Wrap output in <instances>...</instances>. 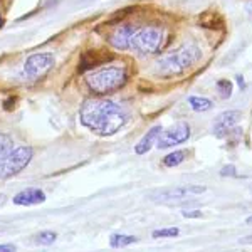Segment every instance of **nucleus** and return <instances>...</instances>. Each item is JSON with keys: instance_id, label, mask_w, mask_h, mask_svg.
Segmentation results:
<instances>
[{"instance_id": "2eb2a0df", "label": "nucleus", "mask_w": 252, "mask_h": 252, "mask_svg": "<svg viewBox=\"0 0 252 252\" xmlns=\"http://www.w3.org/2000/svg\"><path fill=\"white\" fill-rule=\"evenodd\" d=\"M12 150H14V141H12V138L0 133V161L9 155Z\"/></svg>"}, {"instance_id": "1a4fd4ad", "label": "nucleus", "mask_w": 252, "mask_h": 252, "mask_svg": "<svg viewBox=\"0 0 252 252\" xmlns=\"http://www.w3.org/2000/svg\"><path fill=\"white\" fill-rule=\"evenodd\" d=\"M242 113L241 111H225L217 118L214 126V133L217 138H225L229 136V133L234 129V126L237 125V121L241 120Z\"/></svg>"}, {"instance_id": "20e7f679", "label": "nucleus", "mask_w": 252, "mask_h": 252, "mask_svg": "<svg viewBox=\"0 0 252 252\" xmlns=\"http://www.w3.org/2000/svg\"><path fill=\"white\" fill-rule=\"evenodd\" d=\"M126 79H128V76H126L123 67L108 66L89 72L86 76V84L91 91L97 93V94H106V93H113L123 88Z\"/></svg>"}, {"instance_id": "f257e3e1", "label": "nucleus", "mask_w": 252, "mask_h": 252, "mask_svg": "<svg viewBox=\"0 0 252 252\" xmlns=\"http://www.w3.org/2000/svg\"><path fill=\"white\" fill-rule=\"evenodd\" d=\"M81 123L101 136H111L126 125L128 116L113 101L88 99L79 113Z\"/></svg>"}, {"instance_id": "b1692460", "label": "nucleus", "mask_w": 252, "mask_h": 252, "mask_svg": "<svg viewBox=\"0 0 252 252\" xmlns=\"http://www.w3.org/2000/svg\"><path fill=\"white\" fill-rule=\"evenodd\" d=\"M237 81H239V84H241V86L244 88V79L241 78V76H237Z\"/></svg>"}, {"instance_id": "ddd939ff", "label": "nucleus", "mask_w": 252, "mask_h": 252, "mask_svg": "<svg viewBox=\"0 0 252 252\" xmlns=\"http://www.w3.org/2000/svg\"><path fill=\"white\" fill-rule=\"evenodd\" d=\"M187 158V152L185 150H178V152H172L168 153L165 158H163V165L168 166V168H172V166H177L180 165L182 161H184Z\"/></svg>"}, {"instance_id": "aec40b11", "label": "nucleus", "mask_w": 252, "mask_h": 252, "mask_svg": "<svg viewBox=\"0 0 252 252\" xmlns=\"http://www.w3.org/2000/svg\"><path fill=\"white\" fill-rule=\"evenodd\" d=\"M220 173L223 175V177H227V175H230V177H235V175H237V172H235V168H234V165H227V166H223Z\"/></svg>"}, {"instance_id": "9b49d317", "label": "nucleus", "mask_w": 252, "mask_h": 252, "mask_svg": "<svg viewBox=\"0 0 252 252\" xmlns=\"http://www.w3.org/2000/svg\"><path fill=\"white\" fill-rule=\"evenodd\" d=\"M161 126L160 125H157V126H153L152 129H148V133L141 138L140 141L136 143L135 146V153L136 155H145V153H148L150 150H152V146L155 141H158V136L161 135Z\"/></svg>"}, {"instance_id": "f03ea898", "label": "nucleus", "mask_w": 252, "mask_h": 252, "mask_svg": "<svg viewBox=\"0 0 252 252\" xmlns=\"http://www.w3.org/2000/svg\"><path fill=\"white\" fill-rule=\"evenodd\" d=\"M202 58V52L195 44H185L177 51L166 54L157 63V72L165 78L180 76L189 71L190 67Z\"/></svg>"}, {"instance_id": "f8f14e48", "label": "nucleus", "mask_w": 252, "mask_h": 252, "mask_svg": "<svg viewBox=\"0 0 252 252\" xmlns=\"http://www.w3.org/2000/svg\"><path fill=\"white\" fill-rule=\"evenodd\" d=\"M138 242V237L135 235H123V234H113L111 235V247H115V249H121V247H128L131 246V244Z\"/></svg>"}, {"instance_id": "0eeeda50", "label": "nucleus", "mask_w": 252, "mask_h": 252, "mask_svg": "<svg viewBox=\"0 0 252 252\" xmlns=\"http://www.w3.org/2000/svg\"><path fill=\"white\" fill-rule=\"evenodd\" d=\"M54 63L56 59L51 52H39V54L27 58L26 64H24V74L29 79H39L54 67Z\"/></svg>"}, {"instance_id": "4be33fe9", "label": "nucleus", "mask_w": 252, "mask_h": 252, "mask_svg": "<svg viewBox=\"0 0 252 252\" xmlns=\"http://www.w3.org/2000/svg\"><path fill=\"white\" fill-rule=\"evenodd\" d=\"M239 242L241 244H252V235H249V237H242Z\"/></svg>"}, {"instance_id": "dca6fc26", "label": "nucleus", "mask_w": 252, "mask_h": 252, "mask_svg": "<svg viewBox=\"0 0 252 252\" xmlns=\"http://www.w3.org/2000/svg\"><path fill=\"white\" fill-rule=\"evenodd\" d=\"M58 235L56 232H51V230H44V232H39L37 237H35V242L40 244V246H51V244L56 242Z\"/></svg>"}, {"instance_id": "412c9836", "label": "nucleus", "mask_w": 252, "mask_h": 252, "mask_svg": "<svg viewBox=\"0 0 252 252\" xmlns=\"http://www.w3.org/2000/svg\"><path fill=\"white\" fill-rule=\"evenodd\" d=\"M10 251H15V246H12V244H2L0 246V252H10Z\"/></svg>"}, {"instance_id": "4468645a", "label": "nucleus", "mask_w": 252, "mask_h": 252, "mask_svg": "<svg viewBox=\"0 0 252 252\" xmlns=\"http://www.w3.org/2000/svg\"><path fill=\"white\" fill-rule=\"evenodd\" d=\"M189 104L195 111H207V109L212 108V101L207 99V97H198V96H190Z\"/></svg>"}, {"instance_id": "423d86ee", "label": "nucleus", "mask_w": 252, "mask_h": 252, "mask_svg": "<svg viewBox=\"0 0 252 252\" xmlns=\"http://www.w3.org/2000/svg\"><path fill=\"white\" fill-rule=\"evenodd\" d=\"M204 185H187V187H173V189H163V190H157L152 193L153 200L158 202H182L185 198H190L193 195H200L205 192Z\"/></svg>"}, {"instance_id": "6ab92c4d", "label": "nucleus", "mask_w": 252, "mask_h": 252, "mask_svg": "<svg viewBox=\"0 0 252 252\" xmlns=\"http://www.w3.org/2000/svg\"><path fill=\"white\" fill-rule=\"evenodd\" d=\"M182 215L187 217V219H200L202 217V210H193V209L182 210Z\"/></svg>"}, {"instance_id": "a211bd4d", "label": "nucleus", "mask_w": 252, "mask_h": 252, "mask_svg": "<svg viewBox=\"0 0 252 252\" xmlns=\"http://www.w3.org/2000/svg\"><path fill=\"white\" fill-rule=\"evenodd\" d=\"M180 234V230L177 229V227H170V229H160V230H155L153 232V237L155 239H161V237H177V235Z\"/></svg>"}, {"instance_id": "f3484780", "label": "nucleus", "mask_w": 252, "mask_h": 252, "mask_svg": "<svg viewBox=\"0 0 252 252\" xmlns=\"http://www.w3.org/2000/svg\"><path fill=\"white\" fill-rule=\"evenodd\" d=\"M217 88H219V94H220L222 97H230V94H232V83L227 79H222L217 83Z\"/></svg>"}, {"instance_id": "393cba45", "label": "nucleus", "mask_w": 252, "mask_h": 252, "mask_svg": "<svg viewBox=\"0 0 252 252\" xmlns=\"http://www.w3.org/2000/svg\"><path fill=\"white\" fill-rule=\"evenodd\" d=\"M247 223H249V225H252V215H251V217H247V220H246Z\"/></svg>"}, {"instance_id": "7ed1b4c3", "label": "nucleus", "mask_w": 252, "mask_h": 252, "mask_svg": "<svg viewBox=\"0 0 252 252\" xmlns=\"http://www.w3.org/2000/svg\"><path fill=\"white\" fill-rule=\"evenodd\" d=\"M166 34L160 27H131L128 37L129 51L140 52V54H157L165 46Z\"/></svg>"}, {"instance_id": "5701e85b", "label": "nucleus", "mask_w": 252, "mask_h": 252, "mask_svg": "<svg viewBox=\"0 0 252 252\" xmlns=\"http://www.w3.org/2000/svg\"><path fill=\"white\" fill-rule=\"evenodd\" d=\"M5 202H7V197H5V195L0 193V207H2L3 204H5Z\"/></svg>"}, {"instance_id": "6e6552de", "label": "nucleus", "mask_w": 252, "mask_h": 252, "mask_svg": "<svg viewBox=\"0 0 252 252\" xmlns=\"http://www.w3.org/2000/svg\"><path fill=\"white\" fill-rule=\"evenodd\" d=\"M192 135L190 131V126L187 123H178L173 128L166 129V131H161V135L158 136V148L165 150V148H172L175 145L185 143L187 140Z\"/></svg>"}, {"instance_id": "39448f33", "label": "nucleus", "mask_w": 252, "mask_h": 252, "mask_svg": "<svg viewBox=\"0 0 252 252\" xmlns=\"http://www.w3.org/2000/svg\"><path fill=\"white\" fill-rule=\"evenodd\" d=\"M32 148L31 146H19L0 161V178H10L17 175L31 163Z\"/></svg>"}, {"instance_id": "9d476101", "label": "nucleus", "mask_w": 252, "mask_h": 252, "mask_svg": "<svg viewBox=\"0 0 252 252\" xmlns=\"http://www.w3.org/2000/svg\"><path fill=\"white\" fill-rule=\"evenodd\" d=\"M44 200H46V193H44L40 189H26L14 197V204L24 205V207L42 204Z\"/></svg>"}]
</instances>
